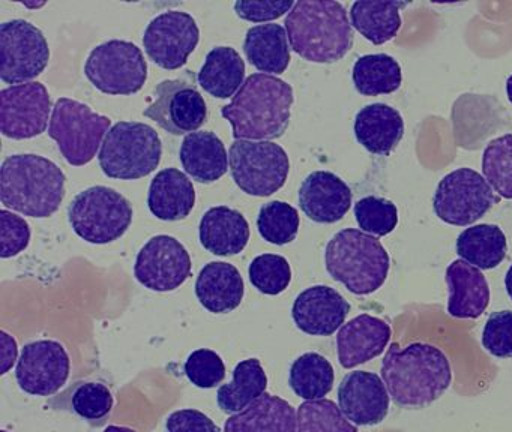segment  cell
<instances>
[{
    "label": "cell",
    "mask_w": 512,
    "mask_h": 432,
    "mask_svg": "<svg viewBox=\"0 0 512 432\" xmlns=\"http://www.w3.org/2000/svg\"><path fill=\"white\" fill-rule=\"evenodd\" d=\"M112 120L95 113L76 99L59 98L50 119L49 135L58 143L65 161L74 167L89 164L103 146Z\"/></svg>",
    "instance_id": "ba28073f"
},
{
    "label": "cell",
    "mask_w": 512,
    "mask_h": 432,
    "mask_svg": "<svg viewBox=\"0 0 512 432\" xmlns=\"http://www.w3.org/2000/svg\"><path fill=\"white\" fill-rule=\"evenodd\" d=\"M355 137L373 155L388 156L404 137V119L388 104L367 105L355 117Z\"/></svg>",
    "instance_id": "603a6c76"
},
{
    "label": "cell",
    "mask_w": 512,
    "mask_h": 432,
    "mask_svg": "<svg viewBox=\"0 0 512 432\" xmlns=\"http://www.w3.org/2000/svg\"><path fill=\"white\" fill-rule=\"evenodd\" d=\"M350 303L328 285H314L298 294L292 317L301 332L311 336H331L343 327Z\"/></svg>",
    "instance_id": "d6986e66"
},
{
    "label": "cell",
    "mask_w": 512,
    "mask_h": 432,
    "mask_svg": "<svg viewBox=\"0 0 512 432\" xmlns=\"http://www.w3.org/2000/svg\"><path fill=\"white\" fill-rule=\"evenodd\" d=\"M334 380L331 362L319 353L302 354L290 368V389L305 401L325 399L334 387Z\"/></svg>",
    "instance_id": "d590c367"
},
{
    "label": "cell",
    "mask_w": 512,
    "mask_h": 432,
    "mask_svg": "<svg viewBox=\"0 0 512 432\" xmlns=\"http://www.w3.org/2000/svg\"><path fill=\"white\" fill-rule=\"evenodd\" d=\"M295 3L292 0L286 2H244L239 0L235 3V12L242 20L251 23H265V21L277 20L287 12L292 11Z\"/></svg>",
    "instance_id": "f6af8a7d"
},
{
    "label": "cell",
    "mask_w": 512,
    "mask_h": 432,
    "mask_svg": "<svg viewBox=\"0 0 512 432\" xmlns=\"http://www.w3.org/2000/svg\"><path fill=\"white\" fill-rule=\"evenodd\" d=\"M482 176L499 197L512 200V134L487 144L482 155Z\"/></svg>",
    "instance_id": "8d00e7d4"
},
{
    "label": "cell",
    "mask_w": 512,
    "mask_h": 432,
    "mask_svg": "<svg viewBox=\"0 0 512 432\" xmlns=\"http://www.w3.org/2000/svg\"><path fill=\"white\" fill-rule=\"evenodd\" d=\"M391 396L376 372L353 371L338 386V407L356 426H376L389 413Z\"/></svg>",
    "instance_id": "ac0fdd59"
},
{
    "label": "cell",
    "mask_w": 512,
    "mask_h": 432,
    "mask_svg": "<svg viewBox=\"0 0 512 432\" xmlns=\"http://www.w3.org/2000/svg\"><path fill=\"white\" fill-rule=\"evenodd\" d=\"M482 347L499 359L512 357V311L493 312L482 330Z\"/></svg>",
    "instance_id": "7bdbcfd3"
},
{
    "label": "cell",
    "mask_w": 512,
    "mask_h": 432,
    "mask_svg": "<svg viewBox=\"0 0 512 432\" xmlns=\"http://www.w3.org/2000/svg\"><path fill=\"white\" fill-rule=\"evenodd\" d=\"M506 96H508L509 102L512 104V75L506 80Z\"/></svg>",
    "instance_id": "f907efd6"
},
{
    "label": "cell",
    "mask_w": 512,
    "mask_h": 432,
    "mask_svg": "<svg viewBox=\"0 0 512 432\" xmlns=\"http://www.w3.org/2000/svg\"><path fill=\"white\" fill-rule=\"evenodd\" d=\"M68 218L77 236L94 245H107L127 233L133 207L121 192L109 186H92L71 201Z\"/></svg>",
    "instance_id": "52a82bcc"
},
{
    "label": "cell",
    "mask_w": 512,
    "mask_h": 432,
    "mask_svg": "<svg viewBox=\"0 0 512 432\" xmlns=\"http://www.w3.org/2000/svg\"><path fill=\"white\" fill-rule=\"evenodd\" d=\"M266 387L268 377L260 360H242L233 369V380L218 389V407L227 414L241 413L265 395Z\"/></svg>",
    "instance_id": "1f68e13d"
},
{
    "label": "cell",
    "mask_w": 512,
    "mask_h": 432,
    "mask_svg": "<svg viewBox=\"0 0 512 432\" xmlns=\"http://www.w3.org/2000/svg\"><path fill=\"white\" fill-rule=\"evenodd\" d=\"M85 74L100 92L134 95L148 80V63L136 44L113 39L91 51Z\"/></svg>",
    "instance_id": "30bf717a"
},
{
    "label": "cell",
    "mask_w": 512,
    "mask_h": 432,
    "mask_svg": "<svg viewBox=\"0 0 512 432\" xmlns=\"http://www.w3.org/2000/svg\"><path fill=\"white\" fill-rule=\"evenodd\" d=\"M355 218L361 231L383 237L397 228L398 210L391 200L368 195L355 204Z\"/></svg>",
    "instance_id": "60d3db41"
},
{
    "label": "cell",
    "mask_w": 512,
    "mask_h": 432,
    "mask_svg": "<svg viewBox=\"0 0 512 432\" xmlns=\"http://www.w3.org/2000/svg\"><path fill=\"white\" fill-rule=\"evenodd\" d=\"M352 78L361 95H391L403 84V71L389 54H365L353 65Z\"/></svg>",
    "instance_id": "e575fe53"
},
{
    "label": "cell",
    "mask_w": 512,
    "mask_h": 432,
    "mask_svg": "<svg viewBox=\"0 0 512 432\" xmlns=\"http://www.w3.org/2000/svg\"><path fill=\"white\" fill-rule=\"evenodd\" d=\"M70 371V356L64 345L43 339L25 345L16 378L20 389L29 395L53 396L67 384Z\"/></svg>",
    "instance_id": "e0dca14e"
},
{
    "label": "cell",
    "mask_w": 512,
    "mask_h": 432,
    "mask_svg": "<svg viewBox=\"0 0 512 432\" xmlns=\"http://www.w3.org/2000/svg\"><path fill=\"white\" fill-rule=\"evenodd\" d=\"M167 432H221L211 417L193 408L170 414L166 420Z\"/></svg>",
    "instance_id": "bcb514c9"
},
{
    "label": "cell",
    "mask_w": 512,
    "mask_h": 432,
    "mask_svg": "<svg viewBox=\"0 0 512 432\" xmlns=\"http://www.w3.org/2000/svg\"><path fill=\"white\" fill-rule=\"evenodd\" d=\"M505 288L506 293H508V296L511 297L512 300V264L511 267H509L508 272H506Z\"/></svg>",
    "instance_id": "c3c4849f"
},
{
    "label": "cell",
    "mask_w": 512,
    "mask_h": 432,
    "mask_svg": "<svg viewBox=\"0 0 512 432\" xmlns=\"http://www.w3.org/2000/svg\"><path fill=\"white\" fill-rule=\"evenodd\" d=\"M325 264L334 281L356 296H367L385 284L391 258L377 237L344 228L326 245Z\"/></svg>",
    "instance_id": "5b68a950"
},
{
    "label": "cell",
    "mask_w": 512,
    "mask_h": 432,
    "mask_svg": "<svg viewBox=\"0 0 512 432\" xmlns=\"http://www.w3.org/2000/svg\"><path fill=\"white\" fill-rule=\"evenodd\" d=\"M182 167L199 183H214L229 170L226 146L212 131L188 134L179 150Z\"/></svg>",
    "instance_id": "4316f807"
},
{
    "label": "cell",
    "mask_w": 512,
    "mask_h": 432,
    "mask_svg": "<svg viewBox=\"0 0 512 432\" xmlns=\"http://www.w3.org/2000/svg\"><path fill=\"white\" fill-rule=\"evenodd\" d=\"M200 30L188 12L169 11L157 15L143 36L146 54L160 68L175 71L187 63L199 44Z\"/></svg>",
    "instance_id": "9a60e30c"
},
{
    "label": "cell",
    "mask_w": 512,
    "mask_h": 432,
    "mask_svg": "<svg viewBox=\"0 0 512 432\" xmlns=\"http://www.w3.org/2000/svg\"><path fill=\"white\" fill-rule=\"evenodd\" d=\"M244 294V279L233 264L211 261L197 276V299L212 314L235 311L241 305Z\"/></svg>",
    "instance_id": "cb8c5ba5"
},
{
    "label": "cell",
    "mask_w": 512,
    "mask_h": 432,
    "mask_svg": "<svg viewBox=\"0 0 512 432\" xmlns=\"http://www.w3.org/2000/svg\"><path fill=\"white\" fill-rule=\"evenodd\" d=\"M104 432H137L131 428H125V426L110 425L109 428L104 429Z\"/></svg>",
    "instance_id": "681fc988"
},
{
    "label": "cell",
    "mask_w": 512,
    "mask_h": 432,
    "mask_svg": "<svg viewBox=\"0 0 512 432\" xmlns=\"http://www.w3.org/2000/svg\"><path fill=\"white\" fill-rule=\"evenodd\" d=\"M52 99L40 81L5 87L0 92V131L13 140H28L46 132Z\"/></svg>",
    "instance_id": "5bb4252c"
},
{
    "label": "cell",
    "mask_w": 512,
    "mask_h": 432,
    "mask_svg": "<svg viewBox=\"0 0 512 432\" xmlns=\"http://www.w3.org/2000/svg\"><path fill=\"white\" fill-rule=\"evenodd\" d=\"M197 81L214 98H232L245 83V63L241 54L232 47H217L209 51Z\"/></svg>",
    "instance_id": "4dcf8cb0"
},
{
    "label": "cell",
    "mask_w": 512,
    "mask_h": 432,
    "mask_svg": "<svg viewBox=\"0 0 512 432\" xmlns=\"http://www.w3.org/2000/svg\"><path fill=\"white\" fill-rule=\"evenodd\" d=\"M194 204L193 182L178 168H166L152 179L148 206L161 221H182L193 212Z\"/></svg>",
    "instance_id": "f1b7e54d"
},
{
    "label": "cell",
    "mask_w": 512,
    "mask_h": 432,
    "mask_svg": "<svg viewBox=\"0 0 512 432\" xmlns=\"http://www.w3.org/2000/svg\"><path fill=\"white\" fill-rule=\"evenodd\" d=\"M188 380L200 389H212L223 383L226 366L220 354L208 348H200L188 356L184 366Z\"/></svg>",
    "instance_id": "b9f144b4"
},
{
    "label": "cell",
    "mask_w": 512,
    "mask_h": 432,
    "mask_svg": "<svg viewBox=\"0 0 512 432\" xmlns=\"http://www.w3.org/2000/svg\"><path fill=\"white\" fill-rule=\"evenodd\" d=\"M64 171L44 156L25 153L5 159L0 168V200L31 218H49L65 197Z\"/></svg>",
    "instance_id": "277c9868"
},
{
    "label": "cell",
    "mask_w": 512,
    "mask_h": 432,
    "mask_svg": "<svg viewBox=\"0 0 512 432\" xmlns=\"http://www.w3.org/2000/svg\"><path fill=\"white\" fill-rule=\"evenodd\" d=\"M497 201L499 197L482 174L472 168H458L440 180L433 209L440 221L466 227L487 215Z\"/></svg>",
    "instance_id": "8fae6325"
},
{
    "label": "cell",
    "mask_w": 512,
    "mask_h": 432,
    "mask_svg": "<svg viewBox=\"0 0 512 432\" xmlns=\"http://www.w3.org/2000/svg\"><path fill=\"white\" fill-rule=\"evenodd\" d=\"M143 114L169 134L188 135L206 122L208 105L197 89L193 72L185 71L184 77L157 84L154 99Z\"/></svg>",
    "instance_id": "7c38bea8"
},
{
    "label": "cell",
    "mask_w": 512,
    "mask_h": 432,
    "mask_svg": "<svg viewBox=\"0 0 512 432\" xmlns=\"http://www.w3.org/2000/svg\"><path fill=\"white\" fill-rule=\"evenodd\" d=\"M230 173L238 188L254 197H269L289 177V155L272 141L235 140L229 150Z\"/></svg>",
    "instance_id": "9c48e42d"
},
{
    "label": "cell",
    "mask_w": 512,
    "mask_h": 432,
    "mask_svg": "<svg viewBox=\"0 0 512 432\" xmlns=\"http://www.w3.org/2000/svg\"><path fill=\"white\" fill-rule=\"evenodd\" d=\"M407 3L361 0L350 8V23L374 45H383L397 36L401 27L400 8Z\"/></svg>",
    "instance_id": "836d02e7"
},
{
    "label": "cell",
    "mask_w": 512,
    "mask_h": 432,
    "mask_svg": "<svg viewBox=\"0 0 512 432\" xmlns=\"http://www.w3.org/2000/svg\"><path fill=\"white\" fill-rule=\"evenodd\" d=\"M380 374L392 401L404 410L430 407L452 383L448 357L440 348L424 342H412L406 347L397 342L391 344Z\"/></svg>",
    "instance_id": "6da1fadb"
},
{
    "label": "cell",
    "mask_w": 512,
    "mask_h": 432,
    "mask_svg": "<svg viewBox=\"0 0 512 432\" xmlns=\"http://www.w3.org/2000/svg\"><path fill=\"white\" fill-rule=\"evenodd\" d=\"M352 189L337 174L314 171L299 188L302 212L319 224L341 221L352 207Z\"/></svg>",
    "instance_id": "ffe728a7"
},
{
    "label": "cell",
    "mask_w": 512,
    "mask_h": 432,
    "mask_svg": "<svg viewBox=\"0 0 512 432\" xmlns=\"http://www.w3.org/2000/svg\"><path fill=\"white\" fill-rule=\"evenodd\" d=\"M0 339H2V372L0 374L5 375L17 360V342L7 332L0 333Z\"/></svg>",
    "instance_id": "7dc6e473"
},
{
    "label": "cell",
    "mask_w": 512,
    "mask_h": 432,
    "mask_svg": "<svg viewBox=\"0 0 512 432\" xmlns=\"http://www.w3.org/2000/svg\"><path fill=\"white\" fill-rule=\"evenodd\" d=\"M290 47L313 63H335L353 47V27L341 3L301 0L286 17Z\"/></svg>",
    "instance_id": "3957f363"
},
{
    "label": "cell",
    "mask_w": 512,
    "mask_h": 432,
    "mask_svg": "<svg viewBox=\"0 0 512 432\" xmlns=\"http://www.w3.org/2000/svg\"><path fill=\"white\" fill-rule=\"evenodd\" d=\"M134 275L143 287L166 293L181 287L191 276V258L187 248L175 237H152L137 254Z\"/></svg>",
    "instance_id": "2e32d148"
},
{
    "label": "cell",
    "mask_w": 512,
    "mask_h": 432,
    "mask_svg": "<svg viewBox=\"0 0 512 432\" xmlns=\"http://www.w3.org/2000/svg\"><path fill=\"white\" fill-rule=\"evenodd\" d=\"M455 249L461 260L479 270H491L505 260L508 242L502 228L493 224H478L460 233Z\"/></svg>",
    "instance_id": "d6a6232c"
},
{
    "label": "cell",
    "mask_w": 512,
    "mask_h": 432,
    "mask_svg": "<svg viewBox=\"0 0 512 432\" xmlns=\"http://www.w3.org/2000/svg\"><path fill=\"white\" fill-rule=\"evenodd\" d=\"M2 432H7V431H2Z\"/></svg>",
    "instance_id": "816d5d0a"
},
{
    "label": "cell",
    "mask_w": 512,
    "mask_h": 432,
    "mask_svg": "<svg viewBox=\"0 0 512 432\" xmlns=\"http://www.w3.org/2000/svg\"><path fill=\"white\" fill-rule=\"evenodd\" d=\"M257 228L266 242L278 246L287 245L298 236V210L284 201H271L260 209Z\"/></svg>",
    "instance_id": "74e56055"
},
{
    "label": "cell",
    "mask_w": 512,
    "mask_h": 432,
    "mask_svg": "<svg viewBox=\"0 0 512 432\" xmlns=\"http://www.w3.org/2000/svg\"><path fill=\"white\" fill-rule=\"evenodd\" d=\"M391 335V326L382 318L358 315L338 330V362L343 368L352 369L376 359L385 351Z\"/></svg>",
    "instance_id": "44dd1931"
},
{
    "label": "cell",
    "mask_w": 512,
    "mask_h": 432,
    "mask_svg": "<svg viewBox=\"0 0 512 432\" xmlns=\"http://www.w3.org/2000/svg\"><path fill=\"white\" fill-rule=\"evenodd\" d=\"M248 276L260 293L277 296L289 287L292 269L283 255L263 254L251 261Z\"/></svg>",
    "instance_id": "ab89813d"
},
{
    "label": "cell",
    "mask_w": 512,
    "mask_h": 432,
    "mask_svg": "<svg viewBox=\"0 0 512 432\" xmlns=\"http://www.w3.org/2000/svg\"><path fill=\"white\" fill-rule=\"evenodd\" d=\"M163 143L152 126L140 122H119L112 126L98 153L101 170L107 177L136 180L157 170Z\"/></svg>",
    "instance_id": "8992f818"
},
{
    "label": "cell",
    "mask_w": 512,
    "mask_h": 432,
    "mask_svg": "<svg viewBox=\"0 0 512 432\" xmlns=\"http://www.w3.org/2000/svg\"><path fill=\"white\" fill-rule=\"evenodd\" d=\"M112 390L101 381L80 380L47 401V410L64 411L91 426L106 425L113 411Z\"/></svg>",
    "instance_id": "d4e9b609"
},
{
    "label": "cell",
    "mask_w": 512,
    "mask_h": 432,
    "mask_svg": "<svg viewBox=\"0 0 512 432\" xmlns=\"http://www.w3.org/2000/svg\"><path fill=\"white\" fill-rule=\"evenodd\" d=\"M31 242V228L22 216L0 210V257L11 258L25 251Z\"/></svg>",
    "instance_id": "ee69618b"
},
{
    "label": "cell",
    "mask_w": 512,
    "mask_h": 432,
    "mask_svg": "<svg viewBox=\"0 0 512 432\" xmlns=\"http://www.w3.org/2000/svg\"><path fill=\"white\" fill-rule=\"evenodd\" d=\"M295 101L289 83L275 75H250L230 104L221 108L235 140L268 141L280 138L289 128Z\"/></svg>",
    "instance_id": "7a4b0ae2"
},
{
    "label": "cell",
    "mask_w": 512,
    "mask_h": 432,
    "mask_svg": "<svg viewBox=\"0 0 512 432\" xmlns=\"http://www.w3.org/2000/svg\"><path fill=\"white\" fill-rule=\"evenodd\" d=\"M289 36L281 24L269 23L248 29L244 53L248 62L263 74L280 75L289 68Z\"/></svg>",
    "instance_id": "f546056e"
},
{
    "label": "cell",
    "mask_w": 512,
    "mask_h": 432,
    "mask_svg": "<svg viewBox=\"0 0 512 432\" xmlns=\"http://www.w3.org/2000/svg\"><path fill=\"white\" fill-rule=\"evenodd\" d=\"M224 432H298V411L280 396L265 393L224 423Z\"/></svg>",
    "instance_id": "83f0119b"
},
{
    "label": "cell",
    "mask_w": 512,
    "mask_h": 432,
    "mask_svg": "<svg viewBox=\"0 0 512 432\" xmlns=\"http://www.w3.org/2000/svg\"><path fill=\"white\" fill-rule=\"evenodd\" d=\"M448 312L455 318H479L490 305V287L478 267L455 260L446 267Z\"/></svg>",
    "instance_id": "7402d4cb"
},
{
    "label": "cell",
    "mask_w": 512,
    "mask_h": 432,
    "mask_svg": "<svg viewBox=\"0 0 512 432\" xmlns=\"http://www.w3.org/2000/svg\"><path fill=\"white\" fill-rule=\"evenodd\" d=\"M298 432H358L331 399L305 401L298 408Z\"/></svg>",
    "instance_id": "f35d334b"
},
{
    "label": "cell",
    "mask_w": 512,
    "mask_h": 432,
    "mask_svg": "<svg viewBox=\"0 0 512 432\" xmlns=\"http://www.w3.org/2000/svg\"><path fill=\"white\" fill-rule=\"evenodd\" d=\"M49 60V42L37 26L25 20L0 24V78L4 83H31L43 74Z\"/></svg>",
    "instance_id": "4fadbf2b"
},
{
    "label": "cell",
    "mask_w": 512,
    "mask_h": 432,
    "mask_svg": "<svg viewBox=\"0 0 512 432\" xmlns=\"http://www.w3.org/2000/svg\"><path fill=\"white\" fill-rule=\"evenodd\" d=\"M199 236L206 251L229 257L244 251L250 240V225L239 210L212 207L200 221Z\"/></svg>",
    "instance_id": "484cf974"
}]
</instances>
